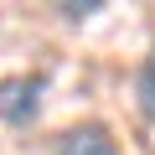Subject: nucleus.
Masks as SVG:
<instances>
[{
  "label": "nucleus",
  "mask_w": 155,
  "mask_h": 155,
  "mask_svg": "<svg viewBox=\"0 0 155 155\" xmlns=\"http://www.w3.org/2000/svg\"><path fill=\"white\" fill-rule=\"evenodd\" d=\"M57 155H119V145L104 124H72L57 140Z\"/></svg>",
  "instance_id": "nucleus-2"
},
{
  "label": "nucleus",
  "mask_w": 155,
  "mask_h": 155,
  "mask_svg": "<svg viewBox=\"0 0 155 155\" xmlns=\"http://www.w3.org/2000/svg\"><path fill=\"white\" fill-rule=\"evenodd\" d=\"M47 5H52L62 21H72V26H78V21H88V16H98V11H104V0H47Z\"/></svg>",
  "instance_id": "nucleus-4"
},
{
  "label": "nucleus",
  "mask_w": 155,
  "mask_h": 155,
  "mask_svg": "<svg viewBox=\"0 0 155 155\" xmlns=\"http://www.w3.org/2000/svg\"><path fill=\"white\" fill-rule=\"evenodd\" d=\"M134 98H140V114L155 119V57H145L134 72Z\"/></svg>",
  "instance_id": "nucleus-3"
},
{
  "label": "nucleus",
  "mask_w": 155,
  "mask_h": 155,
  "mask_svg": "<svg viewBox=\"0 0 155 155\" xmlns=\"http://www.w3.org/2000/svg\"><path fill=\"white\" fill-rule=\"evenodd\" d=\"M47 98V72H16V78H0V124H16L26 129L41 114Z\"/></svg>",
  "instance_id": "nucleus-1"
}]
</instances>
